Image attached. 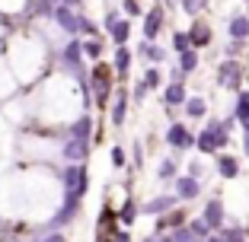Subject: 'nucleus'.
Masks as SVG:
<instances>
[{"label": "nucleus", "instance_id": "obj_16", "mask_svg": "<svg viewBox=\"0 0 249 242\" xmlns=\"http://www.w3.org/2000/svg\"><path fill=\"white\" fill-rule=\"evenodd\" d=\"M185 115L189 118H205L208 115V102L201 99V96H192V99H185Z\"/></svg>", "mask_w": 249, "mask_h": 242}, {"label": "nucleus", "instance_id": "obj_14", "mask_svg": "<svg viewBox=\"0 0 249 242\" xmlns=\"http://www.w3.org/2000/svg\"><path fill=\"white\" fill-rule=\"evenodd\" d=\"M185 96H189V93H185L182 83H169V86L163 89V102H166V105H182Z\"/></svg>", "mask_w": 249, "mask_h": 242}, {"label": "nucleus", "instance_id": "obj_2", "mask_svg": "<svg viewBox=\"0 0 249 242\" xmlns=\"http://www.w3.org/2000/svg\"><path fill=\"white\" fill-rule=\"evenodd\" d=\"M243 83V64L236 58H227L217 67V86L220 89H240Z\"/></svg>", "mask_w": 249, "mask_h": 242}, {"label": "nucleus", "instance_id": "obj_22", "mask_svg": "<svg viewBox=\"0 0 249 242\" xmlns=\"http://www.w3.org/2000/svg\"><path fill=\"white\" fill-rule=\"evenodd\" d=\"M185 223H189V233L198 236V239H208V233H211V229L205 226V220H201V217H198V220H185Z\"/></svg>", "mask_w": 249, "mask_h": 242}, {"label": "nucleus", "instance_id": "obj_15", "mask_svg": "<svg viewBox=\"0 0 249 242\" xmlns=\"http://www.w3.org/2000/svg\"><path fill=\"white\" fill-rule=\"evenodd\" d=\"M138 54H141V58H147V61H154V64L166 61V48H160V45H154V42H144L138 48Z\"/></svg>", "mask_w": 249, "mask_h": 242}, {"label": "nucleus", "instance_id": "obj_18", "mask_svg": "<svg viewBox=\"0 0 249 242\" xmlns=\"http://www.w3.org/2000/svg\"><path fill=\"white\" fill-rule=\"evenodd\" d=\"M124 112H128V99H124V93L115 96V105H112V121L115 125H122L124 121Z\"/></svg>", "mask_w": 249, "mask_h": 242}, {"label": "nucleus", "instance_id": "obj_20", "mask_svg": "<svg viewBox=\"0 0 249 242\" xmlns=\"http://www.w3.org/2000/svg\"><path fill=\"white\" fill-rule=\"evenodd\" d=\"M220 242H246V233H243V226H227L220 229Z\"/></svg>", "mask_w": 249, "mask_h": 242}, {"label": "nucleus", "instance_id": "obj_24", "mask_svg": "<svg viewBox=\"0 0 249 242\" xmlns=\"http://www.w3.org/2000/svg\"><path fill=\"white\" fill-rule=\"evenodd\" d=\"M173 48H176V51L192 48V45H189V35H185V32H176V35H173Z\"/></svg>", "mask_w": 249, "mask_h": 242}, {"label": "nucleus", "instance_id": "obj_17", "mask_svg": "<svg viewBox=\"0 0 249 242\" xmlns=\"http://www.w3.org/2000/svg\"><path fill=\"white\" fill-rule=\"evenodd\" d=\"M160 83H163V70H160L157 64L147 67V70H144V86H147V89H157Z\"/></svg>", "mask_w": 249, "mask_h": 242}, {"label": "nucleus", "instance_id": "obj_29", "mask_svg": "<svg viewBox=\"0 0 249 242\" xmlns=\"http://www.w3.org/2000/svg\"><path fill=\"white\" fill-rule=\"evenodd\" d=\"M99 51H103V45H99V42H87V54H89V58H99Z\"/></svg>", "mask_w": 249, "mask_h": 242}, {"label": "nucleus", "instance_id": "obj_23", "mask_svg": "<svg viewBox=\"0 0 249 242\" xmlns=\"http://www.w3.org/2000/svg\"><path fill=\"white\" fill-rule=\"evenodd\" d=\"M157 176H160L163 182H166V178H173V176H176V160H173V156H169V160H163L160 169H157Z\"/></svg>", "mask_w": 249, "mask_h": 242}, {"label": "nucleus", "instance_id": "obj_28", "mask_svg": "<svg viewBox=\"0 0 249 242\" xmlns=\"http://www.w3.org/2000/svg\"><path fill=\"white\" fill-rule=\"evenodd\" d=\"M147 93H150V89L144 86V80H138V83H134V99H138V102H141V99H144Z\"/></svg>", "mask_w": 249, "mask_h": 242}, {"label": "nucleus", "instance_id": "obj_25", "mask_svg": "<svg viewBox=\"0 0 249 242\" xmlns=\"http://www.w3.org/2000/svg\"><path fill=\"white\" fill-rule=\"evenodd\" d=\"M189 176L192 178H201V176H205V162H201V160H192L189 162Z\"/></svg>", "mask_w": 249, "mask_h": 242}, {"label": "nucleus", "instance_id": "obj_34", "mask_svg": "<svg viewBox=\"0 0 249 242\" xmlns=\"http://www.w3.org/2000/svg\"><path fill=\"white\" fill-rule=\"evenodd\" d=\"M147 242H169V236H154V239H147Z\"/></svg>", "mask_w": 249, "mask_h": 242}, {"label": "nucleus", "instance_id": "obj_5", "mask_svg": "<svg viewBox=\"0 0 249 242\" xmlns=\"http://www.w3.org/2000/svg\"><path fill=\"white\" fill-rule=\"evenodd\" d=\"M185 35H189L192 48H205V45H211V26H208L205 19H195V22H192V29L185 32Z\"/></svg>", "mask_w": 249, "mask_h": 242}, {"label": "nucleus", "instance_id": "obj_32", "mask_svg": "<svg viewBox=\"0 0 249 242\" xmlns=\"http://www.w3.org/2000/svg\"><path fill=\"white\" fill-rule=\"evenodd\" d=\"M61 26H67V29H73V16H71V13H64V10H61Z\"/></svg>", "mask_w": 249, "mask_h": 242}, {"label": "nucleus", "instance_id": "obj_26", "mask_svg": "<svg viewBox=\"0 0 249 242\" xmlns=\"http://www.w3.org/2000/svg\"><path fill=\"white\" fill-rule=\"evenodd\" d=\"M131 220H134V201H128L122 207V223H131Z\"/></svg>", "mask_w": 249, "mask_h": 242}, {"label": "nucleus", "instance_id": "obj_21", "mask_svg": "<svg viewBox=\"0 0 249 242\" xmlns=\"http://www.w3.org/2000/svg\"><path fill=\"white\" fill-rule=\"evenodd\" d=\"M179 7H182V13H189V16H198L201 10L208 7V0H179Z\"/></svg>", "mask_w": 249, "mask_h": 242}, {"label": "nucleus", "instance_id": "obj_4", "mask_svg": "<svg viewBox=\"0 0 249 242\" xmlns=\"http://www.w3.org/2000/svg\"><path fill=\"white\" fill-rule=\"evenodd\" d=\"M214 169L220 178H236L240 176V160L230 153H214Z\"/></svg>", "mask_w": 249, "mask_h": 242}, {"label": "nucleus", "instance_id": "obj_3", "mask_svg": "<svg viewBox=\"0 0 249 242\" xmlns=\"http://www.w3.org/2000/svg\"><path fill=\"white\" fill-rule=\"evenodd\" d=\"M166 147H173V150H192V147H195V134H192L182 121H176V125L166 128Z\"/></svg>", "mask_w": 249, "mask_h": 242}, {"label": "nucleus", "instance_id": "obj_1", "mask_svg": "<svg viewBox=\"0 0 249 242\" xmlns=\"http://www.w3.org/2000/svg\"><path fill=\"white\" fill-rule=\"evenodd\" d=\"M230 128H233V118H227V121H208V128L195 137L198 153H217L220 147H227L230 144Z\"/></svg>", "mask_w": 249, "mask_h": 242}, {"label": "nucleus", "instance_id": "obj_31", "mask_svg": "<svg viewBox=\"0 0 249 242\" xmlns=\"http://www.w3.org/2000/svg\"><path fill=\"white\" fill-rule=\"evenodd\" d=\"M240 48H243V42H230L227 45V58H236V54H240Z\"/></svg>", "mask_w": 249, "mask_h": 242}, {"label": "nucleus", "instance_id": "obj_10", "mask_svg": "<svg viewBox=\"0 0 249 242\" xmlns=\"http://www.w3.org/2000/svg\"><path fill=\"white\" fill-rule=\"evenodd\" d=\"M176 204H179V201H176V194H173V198H169V194H160V198L147 201V204L141 207V210H144V213H154V217H160V213L173 210V207H176Z\"/></svg>", "mask_w": 249, "mask_h": 242}, {"label": "nucleus", "instance_id": "obj_9", "mask_svg": "<svg viewBox=\"0 0 249 242\" xmlns=\"http://www.w3.org/2000/svg\"><path fill=\"white\" fill-rule=\"evenodd\" d=\"M160 29H163V7H154L150 13L144 16V38H147V42H154Z\"/></svg>", "mask_w": 249, "mask_h": 242}, {"label": "nucleus", "instance_id": "obj_8", "mask_svg": "<svg viewBox=\"0 0 249 242\" xmlns=\"http://www.w3.org/2000/svg\"><path fill=\"white\" fill-rule=\"evenodd\" d=\"M233 121L243 128V134L249 131V89L236 93V109H233Z\"/></svg>", "mask_w": 249, "mask_h": 242}, {"label": "nucleus", "instance_id": "obj_11", "mask_svg": "<svg viewBox=\"0 0 249 242\" xmlns=\"http://www.w3.org/2000/svg\"><path fill=\"white\" fill-rule=\"evenodd\" d=\"M106 29H109V35L115 38V45H124L128 42V22L124 19H118V16H109V19H106Z\"/></svg>", "mask_w": 249, "mask_h": 242}, {"label": "nucleus", "instance_id": "obj_27", "mask_svg": "<svg viewBox=\"0 0 249 242\" xmlns=\"http://www.w3.org/2000/svg\"><path fill=\"white\" fill-rule=\"evenodd\" d=\"M112 166H124V150L122 147H112Z\"/></svg>", "mask_w": 249, "mask_h": 242}, {"label": "nucleus", "instance_id": "obj_19", "mask_svg": "<svg viewBox=\"0 0 249 242\" xmlns=\"http://www.w3.org/2000/svg\"><path fill=\"white\" fill-rule=\"evenodd\" d=\"M128 64H131V51H128L124 45H118V51H115V70H118V74H128Z\"/></svg>", "mask_w": 249, "mask_h": 242}, {"label": "nucleus", "instance_id": "obj_12", "mask_svg": "<svg viewBox=\"0 0 249 242\" xmlns=\"http://www.w3.org/2000/svg\"><path fill=\"white\" fill-rule=\"evenodd\" d=\"M230 38H233V42H246L249 38V16H233V19H230Z\"/></svg>", "mask_w": 249, "mask_h": 242}, {"label": "nucleus", "instance_id": "obj_6", "mask_svg": "<svg viewBox=\"0 0 249 242\" xmlns=\"http://www.w3.org/2000/svg\"><path fill=\"white\" fill-rule=\"evenodd\" d=\"M201 220H205L208 229H220V226H224V201H220V198L208 201V204H205V217H201Z\"/></svg>", "mask_w": 249, "mask_h": 242}, {"label": "nucleus", "instance_id": "obj_7", "mask_svg": "<svg viewBox=\"0 0 249 242\" xmlns=\"http://www.w3.org/2000/svg\"><path fill=\"white\" fill-rule=\"evenodd\" d=\"M198 194H201V185H198V178H192V176L176 178V201H195Z\"/></svg>", "mask_w": 249, "mask_h": 242}, {"label": "nucleus", "instance_id": "obj_13", "mask_svg": "<svg viewBox=\"0 0 249 242\" xmlns=\"http://www.w3.org/2000/svg\"><path fill=\"white\" fill-rule=\"evenodd\" d=\"M179 74H192V70H198V51L195 48H185V51H179V67H176Z\"/></svg>", "mask_w": 249, "mask_h": 242}, {"label": "nucleus", "instance_id": "obj_30", "mask_svg": "<svg viewBox=\"0 0 249 242\" xmlns=\"http://www.w3.org/2000/svg\"><path fill=\"white\" fill-rule=\"evenodd\" d=\"M124 10H128L131 16H141V3L138 0H124Z\"/></svg>", "mask_w": 249, "mask_h": 242}, {"label": "nucleus", "instance_id": "obj_33", "mask_svg": "<svg viewBox=\"0 0 249 242\" xmlns=\"http://www.w3.org/2000/svg\"><path fill=\"white\" fill-rule=\"evenodd\" d=\"M243 153H246V156H249V131H246V134H243Z\"/></svg>", "mask_w": 249, "mask_h": 242}]
</instances>
